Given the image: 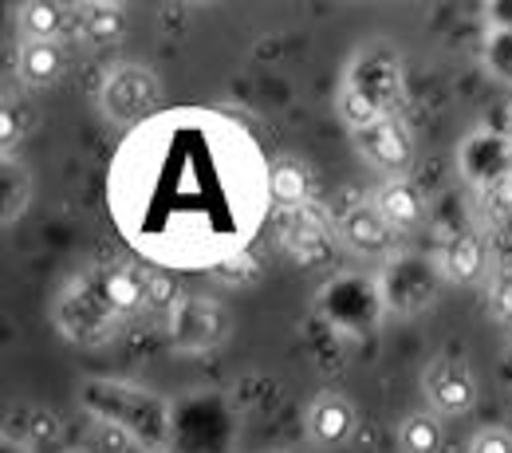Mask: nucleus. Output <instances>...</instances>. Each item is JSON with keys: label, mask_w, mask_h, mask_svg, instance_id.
Masks as SVG:
<instances>
[{"label": "nucleus", "mask_w": 512, "mask_h": 453, "mask_svg": "<svg viewBox=\"0 0 512 453\" xmlns=\"http://www.w3.org/2000/svg\"><path fill=\"white\" fill-rule=\"evenodd\" d=\"M123 32H127V12L119 4H87L79 12V36L91 48H111L123 40Z\"/></svg>", "instance_id": "4468645a"}, {"label": "nucleus", "mask_w": 512, "mask_h": 453, "mask_svg": "<svg viewBox=\"0 0 512 453\" xmlns=\"http://www.w3.org/2000/svg\"><path fill=\"white\" fill-rule=\"evenodd\" d=\"M16 71L28 87H52L64 71V44L60 40H24Z\"/></svg>", "instance_id": "f8f14e48"}, {"label": "nucleus", "mask_w": 512, "mask_h": 453, "mask_svg": "<svg viewBox=\"0 0 512 453\" xmlns=\"http://www.w3.org/2000/svg\"><path fill=\"white\" fill-rule=\"evenodd\" d=\"M308 194H312V178H308V166L300 158H276L268 166V201L276 209H304L308 205Z\"/></svg>", "instance_id": "9d476101"}, {"label": "nucleus", "mask_w": 512, "mask_h": 453, "mask_svg": "<svg viewBox=\"0 0 512 453\" xmlns=\"http://www.w3.org/2000/svg\"><path fill=\"white\" fill-rule=\"evenodd\" d=\"M0 190H4V221H16V217L28 209V197H32L28 170H24V166H16V162H4Z\"/></svg>", "instance_id": "a211bd4d"}, {"label": "nucleus", "mask_w": 512, "mask_h": 453, "mask_svg": "<svg viewBox=\"0 0 512 453\" xmlns=\"http://www.w3.org/2000/svg\"><path fill=\"white\" fill-rule=\"evenodd\" d=\"M398 450L402 453H438L442 450V418L434 410L410 414L398 426Z\"/></svg>", "instance_id": "dca6fc26"}, {"label": "nucleus", "mask_w": 512, "mask_h": 453, "mask_svg": "<svg viewBox=\"0 0 512 453\" xmlns=\"http://www.w3.org/2000/svg\"><path fill=\"white\" fill-rule=\"evenodd\" d=\"M489 201H493L501 213H509L512 209V170H505L501 178H493V186H489Z\"/></svg>", "instance_id": "4be33fe9"}, {"label": "nucleus", "mask_w": 512, "mask_h": 453, "mask_svg": "<svg viewBox=\"0 0 512 453\" xmlns=\"http://www.w3.org/2000/svg\"><path fill=\"white\" fill-rule=\"evenodd\" d=\"M406 288H418V292L430 300V292H434V272H430L426 260L406 257L390 268V276H386V300H390V308H402Z\"/></svg>", "instance_id": "2eb2a0df"}, {"label": "nucleus", "mask_w": 512, "mask_h": 453, "mask_svg": "<svg viewBox=\"0 0 512 453\" xmlns=\"http://www.w3.org/2000/svg\"><path fill=\"white\" fill-rule=\"evenodd\" d=\"M95 288L103 292V300H107V308H111L115 316L138 312V308L146 304V272H134L127 264L103 268V272L95 276Z\"/></svg>", "instance_id": "9b49d317"}, {"label": "nucleus", "mask_w": 512, "mask_h": 453, "mask_svg": "<svg viewBox=\"0 0 512 453\" xmlns=\"http://www.w3.org/2000/svg\"><path fill=\"white\" fill-rule=\"evenodd\" d=\"M493 304H497V312L512 320V272H505L497 284H493Z\"/></svg>", "instance_id": "5701e85b"}, {"label": "nucleus", "mask_w": 512, "mask_h": 453, "mask_svg": "<svg viewBox=\"0 0 512 453\" xmlns=\"http://www.w3.org/2000/svg\"><path fill=\"white\" fill-rule=\"evenodd\" d=\"M339 241L359 257H386L394 249V229L383 221L375 205H355L339 217Z\"/></svg>", "instance_id": "0eeeda50"}, {"label": "nucleus", "mask_w": 512, "mask_h": 453, "mask_svg": "<svg viewBox=\"0 0 512 453\" xmlns=\"http://www.w3.org/2000/svg\"><path fill=\"white\" fill-rule=\"evenodd\" d=\"M469 453H512V434L501 430V426H489V430H481V434L473 438Z\"/></svg>", "instance_id": "412c9836"}, {"label": "nucleus", "mask_w": 512, "mask_h": 453, "mask_svg": "<svg viewBox=\"0 0 512 453\" xmlns=\"http://www.w3.org/2000/svg\"><path fill=\"white\" fill-rule=\"evenodd\" d=\"M355 146L371 166H379L386 174H402L414 158V138L398 115H383L379 123L355 130Z\"/></svg>", "instance_id": "423d86ee"}, {"label": "nucleus", "mask_w": 512, "mask_h": 453, "mask_svg": "<svg viewBox=\"0 0 512 453\" xmlns=\"http://www.w3.org/2000/svg\"><path fill=\"white\" fill-rule=\"evenodd\" d=\"M371 205L383 213V221L390 229H414V225H422V217H426V201L418 194V186H410L406 178L383 182V186L375 190V201H371Z\"/></svg>", "instance_id": "1a4fd4ad"}, {"label": "nucleus", "mask_w": 512, "mask_h": 453, "mask_svg": "<svg viewBox=\"0 0 512 453\" xmlns=\"http://www.w3.org/2000/svg\"><path fill=\"white\" fill-rule=\"evenodd\" d=\"M335 107H339L343 123L351 127V134H355V130H363V127H371V123H379V119H383V111H379L375 103H367L363 95H355L351 87H343V91H339Z\"/></svg>", "instance_id": "6ab92c4d"}, {"label": "nucleus", "mask_w": 512, "mask_h": 453, "mask_svg": "<svg viewBox=\"0 0 512 453\" xmlns=\"http://www.w3.org/2000/svg\"><path fill=\"white\" fill-rule=\"evenodd\" d=\"M308 434H312V442L323 446V450L343 446L355 434V406L343 394L323 390L320 398L312 402V410H308Z\"/></svg>", "instance_id": "6e6552de"}, {"label": "nucleus", "mask_w": 512, "mask_h": 453, "mask_svg": "<svg viewBox=\"0 0 512 453\" xmlns=\"http://www.w3.org/2000/svg\"><path fill=\"white\" fill-rule=\"evenodd\" d=\"M178 280L166 272H146V308L158 312H178Z\"/></svg>", "instance_id": "aec40b11"}, {"label": "nucleus", "mask_w": 512, "mask_h": 453, "mask_svg": "<svg viewBox=\"0 0 512 453\" xmlns=\"http://www.w3.org/2000/svg\"><path fill=\"white\" fill-rule=\"evenodd\" d=\"M355 95H363L367 103H375L383 115H394V107L402 103V60L394 48L386 44H367L359 48V56L351 60L347 83Z\"/></svg>", "instance_id": "f03ea898"}, {"label": "nucleus", "mask_w": 512, "mask_h": 453, "mask_svg": "<svg viewBox=\"0 0 512 453\" xmlns=\"http://www.w3.org/2000/svg\"><path fill=\"white\" fill-rule=\"evenodd\" d=\"M438 272H442L446 280H453V284H473V280L485 272V245H481V237L457 233L446 249H442Z\"/></svg>", "instance_id": "ddd939ff"}, {"label": "nucleus", "mask_w": 512, "mask_h": 453, "mask_svg": "<svg viewBox=\"0 0 512 453\" xmlns=\"http://www.w3.org/2000/svg\"><path fill=\"white\" fill-rule=\"evenodd\" d=\"M422 390L438 418H457L477 406V379L461 359H434L422 375Z\"/></svg>", "instance_id": "20e7f679"}, {"label": "nucleus", "mask_w": 512, "mask_h": 453, "mask_svg": "<svg viewBox=\"0 0 512 453\" xmlns=\"http://www.w3.org/2000/svg\"><path fill=\"white\" fill-rule=\"evenodd\" d=\"M158 103H162V83L150 67L119 64L107 71L103 91H99V107L111 123H119V127L142 123L158 111Z\"/></svg>", "instance_id": "f257e3e1"}, {"label": "nucleus", "mask_w": 512, "mask_h": 453, "mask_svg": "<svg viewBox=\"0 0 512 453\" xmlns=\"http://www.w3.org/2000/svg\"><path fill=\"white\" fill-rule=\"evenodd\" d=\"M67 28L64 8L52 0H28L20 8V32L24 40H60Z\"/></svg>", "instance_id": "f3484780"}, {"label": "nucleus", "mask_w": 512, "mask_h": 453, "mask_svg": "<svg viewBox=\"0 0 512 453\" xmlns=\"http://www.w3.org/2000/svg\"><path fill=\"white\" fill-rule=\"evenodd\" d=\"M115 320L119 316L107 308L103 292L95 288V276L67 288L60 308H56V324L71 343H103L115 331Z\"/></svg>", "instance_id": "7ed1b4c3"}, {"label": "nucleus", "mask_w": 512, "mask_h": 453, "mask_svg": "<svg viewBox=\"0 0 512 453\" xmlns=\"http://www.w3.org/2000/svg\"><path fill=\"white\" fill-rule=\"evenodd\" d=\"M170 331H174V347L182 351H205V347H217L229 331V316L217 300H205V296H190L178 304L174 320H170Z\"/></svg>", "instance_id": "39448f33"}]
</instances>
